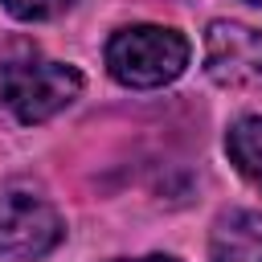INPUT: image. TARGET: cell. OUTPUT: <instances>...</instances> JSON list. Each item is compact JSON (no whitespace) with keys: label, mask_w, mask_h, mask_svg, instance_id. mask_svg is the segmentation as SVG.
I'll return each instance as SVG.
<instances>
[{"label":"cell","mask_w":262,"mask_h":262,"mask_svg":"<svg viewBox=\"0 0 262 262\" xmlns=\"http://www.w3.org/2000/svg\"><path fill=\"white\" fill-rule=\"evenodd\" d=\"M82 94V74L66 61L45 57L29 41L0 49V102L20 123H45Z\"/></svg>","instance_id":"cell-1"},{"label":"cell","mask_w":262,"mask_h":262,"mask_svg":"<svg viewBox=\"0 0 262 262\" xmlns=\"http://www.w3.org/2000/svg\"><path fill=\"white\" fill-rule=\"evenodd\" d=\"M188 41L168 25H127L106 41V70L131 90H156L184 74Z\"/></svg>","instance_id":"cell-2"},{"label":"cell","mask_w":262,"mask_h":262,"mask_svg":"<svg viewBox=\"0 0 262 262\" xmlns=\"http://www.w3.org/2000/svg\"><path fill=\"white\" fill-rule=\"evenodd\" d=\"M66 237V221L49 196L29 184H8L0 192V258L33 262L57 250Z\"/></svg>","instance_id":"cell-3"},{"label":"cell","mask_w":262,"mask_h":262,"mask_svg":"<svg viewBox=\"0 0 262 262\" xmlns=\"http://www.w3.org/2000/svg\"><path fill=\"white\" fill-rule=\"evenodd\" d=\"M205 74L225 90L262 86V29L213 20L205 33Z\"/></svg>","instance_id":"cell-4"},{"label":"cell","mask_w":262,"mask_h":262,"mask_svg":"<svg viewBox=\"0 0 262 262\" xmlns=\"http://www.w3.org/2000/svg\"><path fill=\"white\" fill-rule=\"evenodd\" d=\"M209 258L213 262H262V213L254 209L221 213L209 233Z\"/></svg>","instance_id":"cell-5"},{"label":"cell","mask_w":262,"mask_h":262,"mask_svg":"<svg viewBox=\"0 0 262 262\" xmlns=\"http://www.w3.org/2000/svg\"><path fill=\"white\" fill-rule=\"evenodd\" d=\"M225 151H229L233 168L262 192V115H242L225 131Z\"/></svg>","instance_id":"cell-6"},{"label":"cell","mask_w":262,"mask_h":262,"mask_svg":"<svg viewBox=\"0 0 262 262\" xmlns=\"http://www.w3.org/2000/svg\"><path fill=\"white\" fill-rule=\"evenodd\" d=\"M16 20H53L61 12H70L78 0H0Z\"/></svg>","instance_id":"cell-7"},{"label":"cell","mask_w":262,"mask_h":262,"mask_svg":"<svg viewBox=\"0 0 262 262\" xmlns=\"http://www.w3.org/2000/svg\"><path fill=\"white\" fill-rule=\"evenodd\" d=\"M119 262H176V258H168V254H147V258H119Z\"/></svg>","instance_id":"cell-8"},{"label":"cell","mask_w":262,"mask_h":262,"mask_svg":"<svg viewBox=\"0 0 262 262\" xmlns=\"http://www.w3.org/2000/svg\"><path fill=\"white\" fill-rule=\"evenodd\" d=\"M250 4H262V0H250Z\"/></svg>","instance_id":"cell-9"}]
</instances>
